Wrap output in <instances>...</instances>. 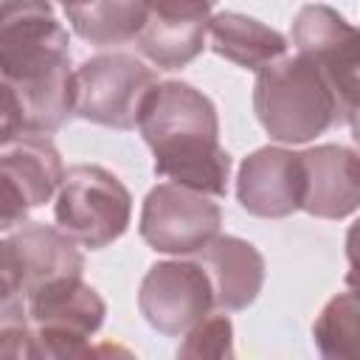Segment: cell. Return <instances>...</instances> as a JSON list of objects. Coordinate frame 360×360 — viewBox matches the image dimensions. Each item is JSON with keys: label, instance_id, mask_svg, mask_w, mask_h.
Instances as JSON below:
<instances>
[{"label": "cell", "instance_id": "2", "mask_svg": "<svg viewBox=\"0 0 360 360\" xmlns=\"http://www.w3.org/2000/svg\"><path fill=\"white\" fill-rule=\"evenodd\" d=\"M135 127L152 149L155 174L214 200L228 194L231 155L219 143L217 107L202 90L180 79L158 82Z\"/></svg>", "mask_w": 360, "mask_h": 360}, {"label": "cell", "instance_id": "19", "mask_svg": "<svg viewBox=\"0 0 360 360\" xmlns=\"http://www.w3.org/2000/svg\"><path fill=\"white\" fill-rule=\"evenodd\" d=\"M177 357H233V323L228 315H205L180 335Z\"/></svg>", "mask_w": 360, "mask_h": 360}, {"label": "cell", "instance_id": "1", "mask_svg": "<svg viewBox=\"0 0 360 360\" xmlns=\"http://www.w3.org/2000/svg\"><path fill=\"white\" fill-rule=\"evenodd\" d=\"M68 45L51 0H0V79L22 104L25 132L51 135L73 115Z\"/></svg>", "mask_w": 360, "mask_h": 360}, {"label": "cell", "instance_id": "16", "mask_svg": "<svg viewBox=\"0 0 360 360\" xmlns=\"http://www.w3.org/2000/svg\"><path fill=\"white\" fill-rule=\"evenodd\" d=\"M205 42L211 51L245 70H259L267 62L287 53V37L276 28L239 14V11H219L208 17Z\"/></svg>", "mask_w": 360, "mask_h": 360}, {"label": "cell", "instance_id": "7", "mask_svg": "<svg viewBox=\"0 0 360 360\" xmlns=\"http://www.w3.org/2000/svg\"><path fill=\"white\" fill-rule=\"evenodd\" d=\"M219 225L222 208L214 197L177 183H158L143 200L138 233L158 253L194 256L219 233Z\"/></svg>", "mask_w": 360, "mask_h": 360}, {"label": "cell", "instance_id": "8", "mask_svg": "<svg viewBox=\"0 0 360 360\" xmlns=\"http://www.w3.org/2000/svg\"><path fill=\"white\" fill-rule=\"evenodd\" d=\"M292 45L329 79L346 127L357 118V31L332 6L307 3L292 20Z\"/></svg>", "mask_w": 360, "mask_h": 360}, {"label": "cell", "instance_id": "3", "mask_svg": "<svg viewBox=\"0 0 360 360\" xmlns=\"http://www.w3.org/2000/svg\"><path fill=\"white\" fill-rule=\"evenodd\" d=\"M253 112L276 143H307L346 124L329 79L298 51L256 70Z\"/></svg>", "mask_w": 360, "mask_h": 360}, {"label": "cell", "instance_id": "22", "mask_svg": "<svg viewBox=\"0 0 360 360\" xmlns=\"http://www.w3.org/2000/svg\"><path fill=\"white\" fill-rule=\"evenodd\" d=\"M96 0H59V6L65 8V14L70 17V14H76V11H84L87 6H93Z\"/></svg>", "mask_w": 360, "mask_h": 360}, {"label": "cell", "instance_id": "5", "mask_svg": "<svg viewBox=\"0 0 360 360\" xmlns=\"http://www.w3.org/2000/svg\"><path fill=\"white\" fill-rule=\"evenodd\" d=\"M53 197L56 228L87 250H101L118 242L129 228L132 197L104 166L79 163L65 169Z\"/></svg>", "mask_w": 360, "mask_h": 360}, {"label": "cell", "instance_id": "9", "mask_svg": "<svg viewBox=\"0 0 360 360\" xmlns=\"http://www.w3.org/2000/svg\"><path fill=\"white\" fill-rule=\"evenodd\" d=\"M138 309L163 338H180L214 309V292L197 259L155 262L141 278Z\"/></svg>", "mask_w": 360, "mask_h": 360}, {"label": "cell", "instance_id": "21", "mask_svg": "<svg viewBox=\"0 0 360 360\" xmlns=\"http://www.w3.org/2000/svg\"><path fill=\"white\" fill-rule=\"evenodd\" d=\"M25 132V118H22V104L17 93L0 79V143Z\"/></svg>", "mask_w": 360, "mask_h": 360}, {"label": "cell", "instance_id": "13", "mask_svg": "<svg viewBox=\"0 0 360 360\" xmlns=\"http://www.w3.org/2000/svg\"><path fill=\"white\" fill-rule=\"evenodd\" d=\"M194 256L211 281L217 309L239 312L259 298L264 284V256L248 239L217 233Z\"/></svg>", "mask_w": 360, "mask_h": 360}, {"label": "cell", "instance_id": "15", "mask_svg": "<svg viewBox=\"0 0 360 360\" xmlns=\"http://www.w3.org/2000/svg\"><path fill=\"white\" fill-rule=\"evenodd\" d=\"M62 172V155L48 135L20 132L0 143V174L22 191L31 211L51 202Z\"/></svg>", "mask_w": 360, "mask_h": 360}, {"label": "cell", "instance_id": "4", "mask_svg": "<svg viewBox=\"0 0 360 360\" xmlns=\"http://www.w3.org/2000/svg\"><path fill=\"white\" fill-rule=\"evenodd\" d=\"M25 312L31 326L28 357H87L107 307L82 276H62L28 290Z\"/></svg>", "mask_w": 360, "mask_h": 360}, {"label": "cell", "instance_id": "12", "mask_svg": "<svg viewBox=\"0 0 360 360\" xmlns=\"http://www.w3.org/2000/svg\"><path fill=\"white\" fill-rule=\"evenodd\" d=\"M304 197L301 211L318 219H346L360 205V160L340 143H318L304 152Z\"/></svg>", "mask_w": 360, "mask_h": 360}, {"label": "cell", "instance_id": "11", "mask_svg": "<svg viewBox=\"0 0 360 360\" xmlns=\"http://www.w3.org/2000/svg\"><path fill=\"white\" fill-rule=\"evenodd\" d=\"M304 172L301 158L284 146H262L250 152L236 174L239 205L262 219H284L301 211Z\"/></svg>", "mask_w": 360, "mask_h": 360}, {"label": "cell", "instance_id": "17", "mask_svg": "<svg viewBox=\"0 0 360 360\" xmlns=\"http://www.w3.org/2000/svg\"><path fill=\"white\" fill-rule=\"evenodd\" d=\"M28 312L17 262L6 239H0V357H28Z\"/></svg>", "mask_w": 360, "mask_h": 360}, {"label": "cell", "instance_id": "6", "mask_svg": "<svg viewBox=\"0 0 360 360\" xmlns=\"http://www.w3.org/2000/svg\"><path fill=\"white\" fill-rule=\"evenodd\" d=\"M158 84V73L129 53H96L73 68V115L110 127L132 129L138 112Z\"/></svg>", "mask_w": 360, "mask_h": 360}, {"label": "cell", "instance_id": "14", "mask_svg": "<svg viewBox=\"0 0 360 360\" xmlns=\"http://www.w3.org/2000/svg\"><path fill=\"white\" fill-rule=\"evenodd\" d=\"M6 242L17 262L22 292L62 276H82L84 270V256L79 245L62 228L25 219L8 233Z\"/></svg>", "mask_w": 360, "mask_h": 360}, {"label": "cell", "instance_id": "10", "mask_svg": "<svg viewBox=\"0 0 360 360\" xmlns=\"http://www.w3.org/2000/svg\"><path fill=\"white\" fill-rule=\"evenodd\" d=\"M143 25L132 39L158 70H180L205 48V28L217 0H141Z\"/></svg>", "mask_w": 360, "mask_h": 360}, {"label": "cell", "instance_id": "18", "mask_svg": "<svg viewBox=\"0 0 360 360\" xmlns=\"http://www.w3.org/2000/svg\"><path fill=\"white\" fill-rule=\"evenodd\" d=\"M357 295L352 290L338 292L326 301L312 323V340L329 360H357Z\"/></svg>", "mask_w": 360, "mask_h": 360}, {"label": "cell", "instance_id": "20", "mask_svg": "<svg viewBox=\"0 0 360 360\" xmlns=\"http://www.w3.org/2000/svg\"><path fill=\"white\" fill-rule=\"evenodd\" d=\"M28 214H31V205L22 197V191L0 174V233H11L17 225L28 219Z\"/></svg>", "mask_w": 360, "mask_h": 360}]
</instances>
